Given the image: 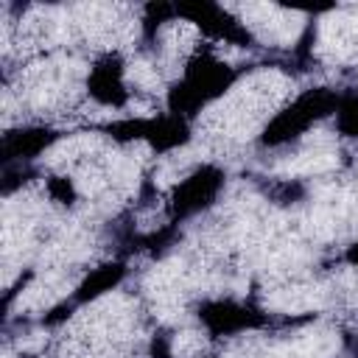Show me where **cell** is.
Segmentation results:
<instances>
[{"mask_svg":"<svg viewBox=\"0 0 358 358\" xmlns=\"http://www.w3.org/2000/svg\"><path fill=\"white\" fill-rule=\"evenodd\" d=\"M201 336L199 333H182V336H176V341H173V352L179 355V358H190V355H196L199 350H201Z\"/></svg>","mask_w":358,"mask_h":358,"instance_id":"1","label":"cell"},{"mask_svg":"<svg viewBox=\"0 0 358 358\" xmlns=\"http://www.w3.org/2000/svg\"><path fill=\"white\" fill-rule=\"evenodd\" d=\"M129 78H131L137 87H154V84H157V70L148 67V64H131Z\"/></svg>","mask_w":358,"mask_h":358,"instance_id":"2","label":"cell"}]
</instances>
